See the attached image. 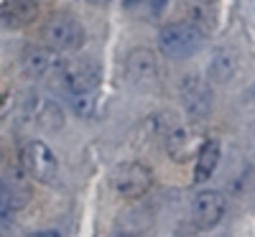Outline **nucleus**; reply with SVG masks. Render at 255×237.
Masks as SVG:
<instances>
[{"mask_svg":"<svg viewBox=\"0 0 255 237\" xmlns=\"http://www.w3.org/2000/svg\"><path fill=\"white\" fill-rule=\"evenodd\" d=\"M194 158H197V166H194V181H197V184L209 181L212 174H215L217 166H220V158H222L220 140H215V138L204 140V143L199 145V150H197V156H194Z\"/></svg>","mask_w":255,"mask_h":237,"instance_id":"f8f14e48","label":"nucleus"},{"mask_svg":"<svg viewBox=\"0 0 255 237\" xmlns=\"http://www.w3.org/2000/svg\"><path fill=\"white\" fill-rule=\"evenodd\" d=\"M59 74L61 82L72 95H87V92H97L102 72L95 61L79 59V61H61L59 64Z\"/></svg>","mask_w":255,"mask_h":237,"instance_id":"423d86ee","label":"nucleus"},{"mask_svg":"<svg viewBox=\"0 0 255 237\" xmlns=\"http://www.w3.org/2000/svg\"><path fill=\"white\" fill-rule=\"evenodd\" d=\"M20 204H23V202H18V194H15L5 181H0V227L10 225L13 214L18 212Z\"/></svg>","mask_w":255,"mask_h":237,"instance_id":"2eb2a0df","label":"nucleus"},{"mask_svg":"<svg viewBox=\"0 0 255 237\" xmlns=\"http://www.w3.org/2000/svg\"><path fill=\"white\" fill-rule=\"evenodd\" d=\"M125 72L128 77H130V82L135 84H143V87H151V84L158 82V59L151 49H145V46H138L133 51H128L125 56Z\"/></svg>","mask_w":255,"mask_h":237,"instance_id":"1a4fd4ad","label":"nucleus"},{"mask_svg":"<svg viewBox=\"0 0 255 237\" xmlns=\"http://www.w3.org/2000/svg\"><path fill=\"white\" fill-rule=\"evenodd\" d=\"M59 51H54L51 46H31L23 54V67L31 77H46L51 72H59Z\"/></svg>","mask_w":255,"mask_h":237,"instance_id":"9b49d317","label":"nucleus"},{"mask_svg":"<svg viewBox=\"0 0 255 237\" xmlns=\"http://www.w3.org/2000/svg\"><path fill=\"white\" fill-rule=\"evenodd\" d=\"M179 95H181V105L191 120H204L212 110V87L209 79H204V74L191 72L181 79L179 84Z\"/></svg>","mask_w":255,"mask_h":237,"instance_id":"39448f33","label":"nucleus"},{"mask_svg":"<svg viewBox=\"0 0 255 237\" xmlns=\"http://www.w3.org/2000/svg\"><path fill=\"white\" fill-rule=\"evenodd\" d=\"M20 163L33 181L54 184L59 179V158L44 140H28L20 150Z\"/></svg>","mask_w":255,"mask_h":237,"instance_id":"20e7f679","label":"nucleus"},{"mask_svg":"<svg viewBox=\"0 0 255 237\" xmlns=\"http://www.w3.org/2000/svg\"><path fill=\"white\" fill-rule=\"evenodd\" d=\"M186 15L189 23H194L207 33L217 23V3L215 0H186Z\"/></svg>","mask_w":255,"mask_h":237,"instance_id":"ddd939ff","label":"nucleus"},{"mask_svg":"<svg viewBox=\"0 0 255 237\" xmlns=\"http://www.w3.org/2000/svg\"><path fill=\"white\" fill-rule=\"evenodd\" d=\"M204 31L197 28L194 23H189V20H184V23H168L161 28L158 33V46L163 51V56L168 59H191L194 54L202 51L204 46Z\"/></svg>","mask_w":255,"mask_h":237,"instance_id":"f257e3e1","label":"nucleus"},{"mask_svg":"<svg viewBox=\"0 0 255 237\" xmlns=\"http://www.w3.org/2000/svg\"><path fill=\"white\" fill-rule=\"evenodd\" d=\"M225 209H227V202L222 194L207 189L191 199V220H194V225L199 230H212L225 217Z\"/></svg>","mask_w":255,"mask_h":237,"instance_id":"6e6552de","label":"nucleus"},{"mask_svg":"<svg viewBox=\"0 0 255 237\" xmlns=\"http://www.w3.org/2000/svg\"><path fill=\"white\" fill-rule=\"evenodd\" d=\"M72 105H74V113H77V115H82V118H92V115H95V107H97L95 92H87V95H74Z\"/></svg>","mask_w":255,"mask_h":237,"instance_id":"dca6fc26","label":"nucleus"},{"mask_svg":"<svg viewBox=\"0 0 255 237\" xmlns=\"http://www.w3.org/2000/svg\"><path fill=\"white\" fill-rule=\"evenodd\" d=\"M110 189L120 199H140L148 189L153 186V174L151 168L140 161H125L113 168L110 174Z\"/></svg>","mask_w":255,"mask_h":237,"instance_id":"f03ea898","label":"nucleus"},{"mask_svg":"<svg viewBox=\"0 0 255 237\" xmlns=\"http://www.w3.org/2000/svg\"><path fill=\"white\" fill-rule=\"evenodd\" d=\"M235 69H238V56H235V51L220 49V51H215V56H212L209 67H207V79L217 82V84H225V82L232 79Z\"/></svg>","mask_w":255,"mask_h":237,"instance_id":"4468645a","label":"nucleus"},{"mask_svg":"<svg viewBox=\"0 0 255 237\" xmlns=\"http://www.w3.org/2000/svg\"><path fill=\"white\" fill-rule=\"evenodd\" d=\"M44 38L46 46H51L54 51L69 54L84 46L87 31H84L82 20H77L72 13H54L44 26Z\"/></svg>","mask_w":255,"mask_h":237,"instance_id":"7ed1b4c3","label":"nucleus"},{"mask_svg":"<svg viewBox=\"0 0 255 237\" xmlns=\"http://www.w3.org/2000/svg\"><path fill=\"white\" fill-rule=\"evenodd\" d=\"M38 10H41L38 0H10L8 5L0 8V28L5 31L26 28L38 18Z\"/></svg>","mask_w":255,"mask_h":237,"instance_id":"9d476101","label":"nucleus"},{"mask_svg":"<svg viewBox=\"0 0 255 237\" xmlns=\"http://www.w3.org/2000/svg\"><path fill=\"white\" fill-rule=\"evenodd\" d=\"M166 140V153L174 163H186L197 156L199 145L204 143V138L194 130L191 125H171L163 133Z\"/></svg>","mask_w":255,"mask_h":237,"instance_id":"0eeeda50","label":"nucleus"},{"mask_svg":"<svg viewBox=\"0 0 255 237\" xmlns=\"http://www.w3.org/2000/svg\"><path fill=\"white\" fill-rule=\"evenodd\" d=\"M148 5H151V10L158 15V13H163V8L168 5V0H148Z\"/></svg>","mask_w":255,"mask_h":237,"instance_id":"f3484780","label":"nucleus"}]
</instances>
